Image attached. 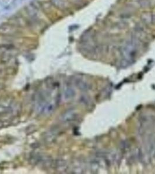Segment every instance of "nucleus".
<instances>
[{"label": "nucleus", "mask_w": 155, "mask_h": 174, "mask_svg": "<svg viewBox=\"0 0 155 174\" xmlns=\"http://www.w3.org/2000/svg\"><path fill=\"white\" fill-rule=\"evenodd\" d=\"M141 19L142 23L148 26L152 24V14L149 12H145L141 16Z\"/></svg>", "instance_id": "f257e3e1"}, {"label": "nucleus", "mask_w": 155, "mask_h": 174, "mask_svg": "<svg viewBox=\"0 0 155 174\" xmlns=\"http://www.w3.org/2000/svg\"><path fill=\"white\" fill-rule=\"evenodd\" d=\"M138 3L143 8H148L150 7V1L149 0H139Z\"/></svg>", "instance_id": "f03ea898"}, {"label": "nucleus", "mask_w": 155, "mask_h": 174, "mask_svg": "<svg viewBox=\"0 0 155 174\" xmlns=\"http://www.w3.org/2000/svg\"><path fill=\"white\" fill-rule=\"evenodd\" d=\"M152 24L155 25V13L152 14Z\"/></svg>", "instance_id": "7ed1b4c3"}]
</instances>
